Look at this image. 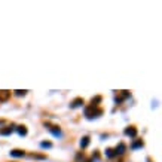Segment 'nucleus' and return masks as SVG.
<instances>
[{
	"label": "nucleus",
	"instance_id": "8",
	"mask_svg": "<svg viewBox=\"0 0 162 162\" xmlns=\"http://www.w3.org/2000/svg\"><path fill=\"white\" fill-rule=\"evenodd\" d=\"M82 104H83V100H82L80 97H78V98H74V100L72 101L70 107H72V109H76V107H79V106H82Z\"/></svg>",
	"mask_w": 162,
	"mask_h": 162
},
{
	"label": "nucleus",
	"instance_id": "9",
	"mask_svg": "<svg viewBox=\"0 0 162 162\" xmlns=\"http://www.w3.org/2000/svg\"><path fill=\"white\" fill-rule=\"evenodd\" d=\"M131 94H130V91H121V97L119 98H116V103H122V100H125V98H128Z\"/></svg>",
	"mask_w": 162,
	"mask_h": 162
},
{
	"label": "nucleus",
	"instance_id": "5",
	"mask_svg": "<svg viewBox=\"0 0 162 162\" xmlns=\"http://www.w3.org/2000/svg\"><path fill=\"white\" fill-rule=\"evenodd\" d=\"M15 130V125H9V126H5L3 130H0V135H11Z\"/></svg>",
	"mask_w": 162,
	"mask_h": 162
},
{
	"label": "nucleus",
	"instance_id": "13",
	"mask_svg": "<svg viewBox=\"0 0 162 162\" xmlns=\"http://www.w3.org/2000/svg\"><path fill=\"white\" fill-rule=\"evenodd\" d=\"M40 147L42 149H51V147H52V143H51V141H42Z\"/></svg>",
	"mask_w": 162,
	"mask_h": 162
},
{
	"label": "nucleus",
	"instance_id": "17",
	"mask_svg": "<svg viewBox=\"0 0 162 162\" xmlns=\"http://www.w3.org/2000/svg\"><path fill=\"white\" fill-rule=\"evenodd\" d=\"M31 158H34V159H46L45 155H34V153L31 155Z\"/></svg>",
	"mask_w": 162,
	"mask_h": 162
},
{
	"label": "nucleus",
	"instance_id": "12",
	"mask_svg": "<svg viewBox=\"0 0 162 162\" xmlns=\"http://www.w3.org/2000/svg\"><path fill=\"white\" fill-rule=\"evenodd\" d=\"M88 144H89V137H83L80 140V147L85 149V147H88Z\"/></svg>",
	"mask_w": 162,
	"mask_h": 162
},
{
	"label": "nucleus",
	"instance_id": "2",
	"mask_svg": "<svg viewBox=\"0 0 162 162\" xmlns=\"http://www.w3.org/2000/svg\"><path fill=\"white\" fill-rule=\"evenodd\" d=\"M45 126L48 128V131H49L51 134H52L54 137H61V135H63V132H61V130H59V126H58V125H52V124L46 122Z\"/></svg>",
	"mask_w": 162,
	"mask_h": 162
},
{
	"label": "nucleus",
	"instance_id": "6",
	"mask_svg": "<svg viewBox=\"0 0 162 162\" xmlns=\"http://www.w3.org/2000/svg\"><path fill=\"white\" fill-rule=\"evenodd\" d=\"M11 97V91H7V89H0V101H7Z\"/></svg>",
	"mask_w": 162,
	"mask_h": 162
},
{
	"label": "nucleus",
	"instance_id": "10",
	"mask_svg": "<svg viewBox=\"0 0 162 162\" xmlns=\"http://www.w3.org/2000/svg\"><path fill=\"white\" fill-rule=\"evenodd\" d=\"M16 132H18L21 137H24V135H27V128L24 125H20V126H16Z\"/></svg>",
	"mask_w": 162,
	"mask_h": 162
},
{
	"label": "nucleus",
	"instance_id": "14",
	"mask_svg": "<svg viewBox=\"0 0 162 162\" xmlns=\"http://www.w3.org/2000/svg\"><path fill=\"white\" fill-rule=\"evenodd\" d=\"M14 92H15V95H18V97H24L28 91H27V89H22V91H21V89H16V91H14Z\"/></svg>",
	"mask_w": 162,
	"mask_h": 162
},
{
	"label": "nucleus",
	"instance_id": "15",
	"mask_svg": "<svg viewBox=\"0 0 162 162\" xmlns=\"http://www.w3.org/2000/svg\"><path fill=\"white\" fill-rule=\"evenodd\" d=\"M100 101H101V97H100V95H98V97H95V98H92V101H91V106L97 107V106H98L97 103H100Z\"/></svg>",
	"mask_w": 162,
	"mask_h": 162
},
{
	"label": "nucleus",
	"instance_id": "3",
	"mask_svg": "<svg viewBox=\"0 0 162 162\" xmlns=\"http://www.w3.org/2000/svg\"><path fill=\"white\" fill-rule=\"evenodd\" d=\"M113 152H115V155H116V156H117V155H124V153L126 152V146H125L124 143H119L117 146L113 149Z\"/></svg>",
	"mask_w": 162,
	"mask_h": 162
},
{
	"label": "nucleus",
	"instance_id": "4",
	"mask_svg": "<svg viewBox=\"0 0 162 162\" xmlns=\"http://www.w3.org/2000/svg\"><path fill=\"white\" fill-rule=\"evenodd\" d=\"M125 135H128V137H137V128L135 126H128L125 128Z\"/></svg>",
	"mask_w": 162,
	"mask_h": 162
},
{
	"label": "nucleus",
	"instance_id": "1",
	"mask_svg": "<svg viewBox=\"0 0 162 162\" xmlns=\"http://www.w3.org/2000/svg\"><path fill=\"white\" fill-rule=\"evenodd\" d=\"M103 115V110L101 109H97V107H94V106H88V107H85V116H86L88 119H92V117H98Z\"/></svg>",
	"mask_w": 162,
	"mask_h": 162
},
{
	"label": "nucleus",
	"instance_id": "7",
	"mask_svg": "<svg viewBox=\"0 0 162 162\" xmlns=\"http://www.w3.org/2000/svg\"><path fill=\"white\" fill-rule=\"evenodd\" d=\"M24 155H25V152L21 150V149H15V150L11 152V156H14V158H22Z\"/></svg>",
	"mask_w": 162,
	"mask_h": 162
},
{
	"label": "nucleus",
	"instance_id": "11",
	"mask_svg": "<svg viewBox=\"0 0 162 162\" xmlns=\"http://www.w3.org/2000/svg\"><path fill=\"white\" fill-rule=\"evenodd\" d=\"M144 146V143L141 141V140H135L132 144H131V149H140V147H143Z\"/></svg>",
	"mask_w": 162,
	"mask_h": 162
},
{
	"label": "nucleus",
	"instance_id": "16",
	"mask_svg": "<svg viewBox=\"0 0 162 162\" xmlns=\"http://www.w3.org/2000/svg\"><path fill=\"white\" fill-rule=\"evenodd\" d=\"M106 156H107V158H115L116 155H115L113 149H106Z\"/></svg>",
	"mask_w": 162,
	"mask_h": 162
}]
</instances>
